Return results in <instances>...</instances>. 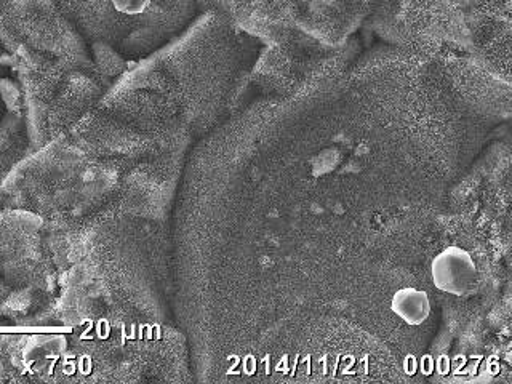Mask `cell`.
Listing matches in <instances>:
<instances>
[{
  "label": "cell",
  "instance_id": "7a4b0ae2",
  "mask_svg": "<svg viewBox=\"0 0 512 384\" xmlns=\"http://www.w3.org/2000/svg\"><path fill=\"white\" fill-rule=\"evenodd\" d=\"M392 309L397 316L410 325L423 324L429 316V300L424 292H418L415 288H404L396 293L392 300Z\"/></svg>",
  "mask_w": 512,
  "mask_h": 384
},
{
  "label": "cell",
  "instance_id": "3957f363",
  "mask_svg": "<svg viewBox=\"0 0 512 384\" xmlns=\"http://www.w3.org/2000/svg\"><path fill=\"white\" fill-rule=\"evenodd\" d=\"M151 4L152 0H112L117 12L124 15H140Z\"/></svg>",
  "mask_w": 512,
  "mask_h": 384
},
{
  "label": "cell",
  "instance_id": "6da1fadb",
  "mask_svg": "<svg viewBox=\"0 0 512 384\" xmlns=\"http://www.w3.org/2000/svg\"><path fill=\"white\" fill-rule=\"evenodd\" d=\"M432 277L442 292L466 295L476 284V264L461 248H448L432 263Z\"/></svg>",
  "mask_w": 512,
  "mask_h": 384
}]
</instances>
